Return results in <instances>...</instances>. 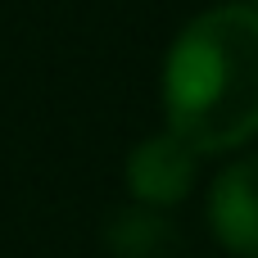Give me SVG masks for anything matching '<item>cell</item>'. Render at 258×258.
I'll return each mask as SVG.
<instances>
[{
  "instance_id": "5b68a950",
  "label": "cell",
  "mask_w": 258,
  "mask_h": 258,
  "mask_svg": "<svg viewBox=\"0 0 258 258\" xmlns=\"http://www.w3.org/2000/svg\"><path fill=\"white\" fill-rule=\"evenodd\" d=\"M254 14H258V0H254Z\"/></svg>"
},
{
  "instance_id": "6da1fadb",
  "label": "cell",
  "mask_w": 258,
  "mask_h": 258,
  "mask_svg": "<svg viewBox=\"0 0 258 258\" xmlns=\"http://www.w3.org/2000/svg\"><path fill=\"white\" fill-rule=\"evenodd\" d=\"M168 132L195 154L240 150L258 136V14L218 5L181 27L163 63Z\"/></svg>"
},
{
  "instance_id": "277c9868",
  "label": "cell",
  "mask_w": 258,
  "mask_h": 258,
  "mask_svg": "<svg viewBox=\"0 0 258 258\" xmlns=\"http://www.w3.org/2000/svg\"><path fill=\"white\" fill-rule=\"evenodd\" d=\"M104 249L113 258H168L177 249V227L163 209H118L104 222Z\"/></svg>"
},
{
  "instance_id": "7a4b0ae2",
  "label": "cell",
  "mask_w": 258,
  "mask_h": 258,
  "mask_svg": "<svg viewBox=\"0 0 258 258\" xmlns=\"http://www.w3.org/2000/svg\"><path fill=\"white\" fill-rule=\"evenodd\" d=\"M195 172H200V154L168 127L136 141V150L127 154V190L145 209L181 204L195 186Z\"/></svg>"
},
{
  "instance_id": "3957f363",
  "label": "cell",
  "mask_w": 258,
  "mask_h": 258,
  "mask_svg": "<svg viewBox=\"0 0 258 258\" xmlns=\"http://www.w3.org/2000/svg\"><path fill=\"white\" fill-rule=\"evenodd\" d=\"M209 227L222 249L258 258V154L236 159L209 190Z\"/></svg>"
}]
</instances>
